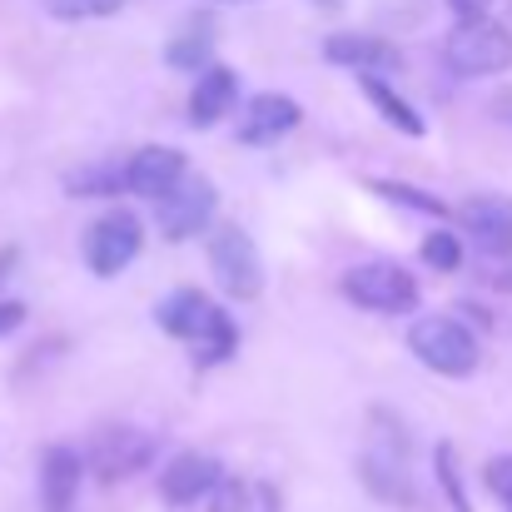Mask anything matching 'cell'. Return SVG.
<instances>
[{
    "label": "cell",
    "instance_id": "6da1fadb",
    "mask_svg": "<svg viewBox=\"0 0 512 512\" xmlns=\"http://www.w3.org/2000/svg\"><path fill=\"white\" fill-rule=\"evenodd\" d=\"M358 478L378 503L393 508H413L418 503V483H413V433L403 428V418L393 408H368L363 423V453H358Z\"/></svg>",
    "mask_w": 512,
    "mask_h": 512
},
{
    "label": "cell",
    "instance_id": "7a4b0ae2",
    "mask_svg": "<svg viewBox=\"0 0 512 512\" xmlns=\"http://www.w3.org/2000/svg\"><path fill=\"white\" fill-rule=\"evenodd\" d=\"M155 319H160V329H165L170 339L189 343V353H194L199 368H214V363L234 358V348H239V324H234L209 294H199V289H189V284L174 289L170 299H160Z\"/></svg>",
    "mask_w": 512,
    "mask_h": 512
},
{
    "label": "cell",
    "instance_id": "3957f363",
    "mask_svg": "<svg viewBox=\"0 0 512 512\" xmlns=\"http://www.w3.org/2000/svg\"><path fill=\"white\" fill-rule=\"evenodd\" d=\"M339 289H343V299H348L353 309H368V314H383V319H393V314H413L418 299H423L413 269H403L398 259H363V264L343 269Z\"/></svg>",
    "mask_w": 512,
    "mask_h": 512
},
{
    "label": "cell",
    "instance_id": "277c9868",
    "mask_svg": "<svg viewBox=\"0 0 512 512\" xmlns=\"http://www.w3.org/2000/svg\"><path fill=\"white\" fill-rule=\"evenodd\" d=\"M408 348L423 368H433L438 378H468L483 363V343L468 329V319L453 314H423L408 329Z\"/></svg>",
    "mask_w": 512,
    "mask_h": 512
},
{
    "label": "cell",
    "instance_id": "5b68a950",
    "mask_svg": "<svg viewBox=\"0 0 512 512\" xmlns=\"http://www.w3.org/2000/svg\"><path fill=\"white\" fill-rule=\"evenodd\" d=\"M443 55H448L453 75H463V80L503 75V70H512V25L493 20V15L458 20L443 40Z\"/></svg>",
    "mask_w": 512,
    "mask_h": 512
},
{
    "label": "cell",
    "instance_id": "8992f818",
    "mask_svg": "<svg viewBox=\"0 0 512 512\" xmlns=\"http://www.w3.org/2000/svg\"><path fill=\"white\" fill-rule=\"evenodd\" d=\"M209 274L239 304H254L264 294V259H259L244 224H219L209 234Z\"/></svg>",
    "mask_w": 512,
    "mask_h": 512
},
{
    "label": "cell",
    "instance_id": "52a82bcc",
    "mask_svg": "<svg viewBox=\"0 0 512 512\" xmlns=\"http://www.w3.org/2000/svg\"><path fill=\"white\" fill-rule=\"evenodd\" d=\"M85 264H90V274H100V279H115V274H125L135 259H140V249H145V224H140V214H130V209H105L90 229H85Z\"/></svg>",
    "mask_w": 512,
    "mask_h": 512
},
{
    "label": "cell",
    "instance_id": "ba28073f",
    "mask_svg": "<svg viewBox=\"0 0 512 512\" xmlns=\"http://www.w3.org/2000/svg\"><path fill=\"white\" fill-rule=\"evenodd\" d=\"M150 463H155V438H150L145 428H130V423L105 428V433L90 443V458H85V468H90L105 488L140 478Z\"/></svg>",
    "mask_w": 512,
    "mask_h": 512
},
{
    "label": "cell",
    "instance_id": "9c48e42d",
    "mask_svg": "<svg viewBox=\"0 0 512 512\" xmlns=\"http://www.w3.org/2000/svg\"><path fill=\"white\" fill-rule=\"evenodd\" d=\"M214 209H219L214 184H209L204 174L189 170L184 179H179V189L160 199L155 224H160V234H165L170 244H184V239H194V234H204V229L214 224Z\"/></svg>",
    "mask_w": 512,
    "mask_h": 512
},
{
    "label": "cell",
    "instance_id": "30bf717a",
    "mask_svg": "<svg viewBox=\"0 0 512 512\" xmlns=\"http://www.w3.org/2000/svg\"><path fill=\"white\" fill-rule=\"evenodd\" d=\"M299 120H304V110H299V100H289V95H279V90H264V95H254L244 110H239V145H249V150H269V145H279V140H289L294 130H299Z\"/></svg>",
    "mask_w": 512,
    "mask_h": 512
},
{
    "label": "cell",
    "instance_id": "8fae6325",
    "mask_svg": "<svg viewBox=\"0 0 512 512\" xmlns=\"http://www.w3.org/2000/svg\"><path fill=\"white\" fill-rule=\"evenodd\" d=\"M324 60L343 65V70H358V75H373V80H388L403 70V55L393 40L383 35H368V30H339L324 40Z\"/></svg>",
    "mask_w": 512,
    "mask_h": 512
},
{
    "label": "cell",
    "instance_id": "7c38bea8",
    "mask_svg": "<svg viewBox=\"0 0 512 512\" xmlns=\"http://www.w3.org/2000/svg\"><path fill=\"white\" fill-rule=\"evenodd\" d=\"M463 219V234L488 254V259H503L512 254V199L508 194H473L463 199V209H453Z\"/></svg>",
    "mask_w": 512,
    "mask_h": 512
},
{
    "label": "cell",
    "instance_id": "4fadbf2b",
    "mask_svg": "<svg viewBox=\"0 0 512 512\" xmlns=\"http://www.w3.org/2000/svg\"><path fill=\"white\" fill-rule=\"evenodd\" d=\"M189 174V160L170 150V145H145V150H135L130 160H125V189L130 194H140V199H165L179 189V179Z\"/></svg>",
    "mask_w": 512,
    "mask_h": 512
},
{
    "label": "cell",
    "instance_id": "5bb4252c",
    "mask_svg": "<svg viewBox=\"0 0 512 512\" xmlns=\"http://www.w3.org/2000/svg\"><path fill=\"white\" fill-rule=\"evenodd\" d=\"M219 483H224V463L214 453H179L160 473V498L170 508H189V503H204Z\"/></svg>",
    "mask_w": 512,
    "mask_h": 512
},
{
    "label": "cell",
    "instance_id": "9a60e30c",
    "mask_svg": "<svg viewBox=\"0 0 512 512\" xmlns=\"http://www.w3.org/2000/svg\"><path fill=\"white\" fill-rule=\"evenodd\" d=\"M234 105H239V70H229V65L199 70V80H194V90H189V125L209 130V125H219Z\"/></svg>",
    "mask_w": 512,
    "mask_h": 512
},
{
    "label": "cell",
    "instance_id": "2e32d148",
    "mask_svg": "<svg viewBox=\"0 0 512 512\" xmlns=\"http://www.w3.org/2000/svg\"><path fill=\"white\" fill-rule=\"evenodd\" d=\"M80 478H85V458L75 448H65V443H50L45 458H40V503H45V512L75 508Z\"/></svg>",
    "mask_w": 512,
    "mask_h": 512
},
{
    "label": "cell",
    "instance_id": "e0dca14e",
    "mask_svg": "<svg viewBox=\"0 0 512 512\" xmlns=\"http://www.w3.org/2000/svg\"><path fill=\"white\" fill-rule=\"evenodd\" d=\"M209 512H284V498L274 483H259V478H229L209 493Z\"/></svg>",
    "mask_w": 512,
    "mask_h": 512
},
{
    "label": "cell",
    "instance_id": "ac0fdd59",
    "mask_svg": "<svg viewBox=\"0 0 512 512\" xmlns=\"http://www.w3.org/2000/svg\"><path fill=\"white\" fill-rule=\"evenodd\" d=\"M209 55H214V15H194L165 45L170 70H209Z\"/></svg>",
    "mask_w": 512,
    "mask_h": 512
},
{
    "label": "cell",
    "instance_id": "d6986e66",
    "mask_svg": "<svg viewBox=\"0 0 512 512\" xmlns=\"http://www.w3.org/2000/svg\"><path fill=\"white\" fill-rule=\"evenodd\" d=\"M358 90H363V100H368V105H373V110H378V115H383V120L398 130V135L418 140V135L428 130V125H423V115H418V110H413V105H408V100L393 90V80H373V75H363V80H358Z\"/></svg>",
    "mask_w": 512,
    "mask_h": 512
},
{
    "label": "cell",
    "instance_id": "ffe728a7",
    "mask_svg": "<svg viewBox=\"0 0 512 512\" xmlns=\"http://www.w3.org/2000/svg\"><path fill=\"white\" fill-rule=\"evenodd\" d=\"M368 189L378 194V199H388V204H398V209H408V214H428V219H453V209L438 199V194H428V189H413V184H398V179H368Z\"/></svg>",
    "mask_w": 512,
    "mask_h": 512
},
{
    "label": "cell",
    "instance_id": "44dd1931",
    "mask_svg": "<svg viewBox=\"0 0 512 512\" xmlns=\"http://www.w3.org/2000/svg\"><path fill=\"white\" fill-rule=\"evenodd\" d=\"M65 194H75V199L125 194V165H85V170H70L65 174Z\"/></svg>",
    "mask_w": 512,
    "mask_h": 512
},
{
    "label": "cell",
    "instance_id": "7402d4cb",
    "mask_svg": "<svg viewBox=\"0 0 512 512\" xmlns=\"http://www.w3.org/2000/svg\"><path fill=\"white\" fill-rule=\"evenodd\" d=\"M418 254H423V264L438 269V274H458V269H463V239H458L453 229H433V234L418 244Z\"/></svg>",
    "mask_w": 512,
    "mask_h": 512
},
{
    "label": "cell",
    "instance_id": "603a6c76",
    "mask_svg": "<svg viewBox=\"0 0 512 512\" xmlns=\"http://www.w3.org/2000/svg\"><path fill=\"white\" fill-rule=\"evenodd\" d=\"M433 468H438V483H443L453 512H473L468 493H463V478H458V453H453V443H438V448H433Z\"/></svg>",
    "mask_w": 512,
    "mask_h": 512
},
{
    "label": "cell",
    "instance_id": "cb8c5ba5",
    "mask_svg": "<svg viewBox=\"0 0 512 512\" xmlns=\"http://www.w3.org/2000/svg\"><path fill=\"white\" fill-rule=\"evenodd\" d=\"M45 10L55 20H105V15L125 10V0H45Z\"/></svg>",
    "mask_w": 512,
    "mask_h": 512
},
{
    "label": "cell",
    "instance_id": "d4e9b609",
    "mask_svg": "<svg viewBox=\"0 0 512 512\" xmlns=\"http://www.w3.org/2000/svg\"><path fill=\"white\" fill-rule=\"evenodd\" d=\"M478 279H483V289H493V294H512V254L483 259V264H478Z\"/></svg>",
    "mask_w": 512,
    "mask_h": 512
},
{
    "label": "cell",
    "instance_id": "484cf974",
    "mask_svg": "<svg viewBox=\"0 0 512 512\" xmlns=\"http://www.w3.org/2000/svg\"><path fill=\"white\" fill-rule=\"evenodd\" d=\"M488 488H493V498L512 512V453H503V458L488 463Z\"/></svg>",
    "mask_w": 512,
    "mask_h": 512
},
{
    "label": "cell",
    "instance_id": "4316f807",
    "mask_svg": "<svg viewBox=\"0 0 512 512\" xmlns=\"http://www.w3.org/2000/svg\"><path fill=\"white\" fill-rule=\"evenodd\" d=\"M20 324H25V304H20V299H0V339L15 334Z\"/></svg>",
    "mask_w": 512,
    "mask_h": 512
},
{
    "label": "cell",
    "instance_id": "83f0119b",
    "mask_svg": "<svg viewBox=\"0 0 512 512\" xmlns=\"http://www.w3.org/2000/svg\"><path fill=\"white\" fill-rule=\"evenodd\" d=\"M443 5H448L458 20H478V15H488V5H493V0H443Z\"/></svg>",
    "mask_w": 512,
    "mask_h": 512
},
{
    "label": "cell",
    "instance_id": "f1b7e54d",
    "mask_svg": "<svg viewBox=\"0 0 512 512\" xmlns=\"http://www.w3.org/2000/svg\"><path fill=\"white\" fill-rule=\"evenodd\" d=\"M493 115H498V120H508V125H512V95H498V100H493Z\"/></svg>",
    "mask_w": 512,
    "mask_h": 512
},
{
    "label": "cell",
    "instance_id": "f546056e",
    "mask_svg": "<svg viewBox=\"0 0 512 512\" xmlns=\"http://www.w3.org/2000/svg\"><path fill=\"white\" fill-rule=\"evenodd\" d=\"M10 264H15V249H0V274H10Z\"/></svg>",
    "mask_w": 512,
    "mask_h": 512
}]
</instances>
